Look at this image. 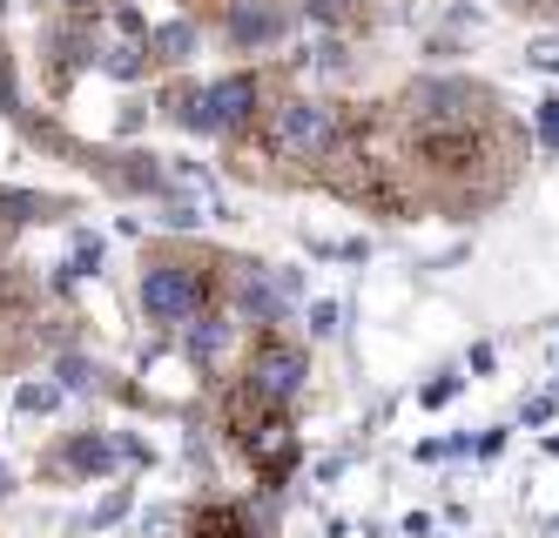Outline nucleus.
Here are the masks:
<instances>
[{
    "label": "nucleus",
    "instance_id": "8",
    "mask_svg": "<svg viewBox=\"0 0 559 538\" xmlns=\"http://www.w3.org/2000/svg\"><path fill=\"white\" fill-rule=\"evenodd\" d=\"M304 8H310L317 21H357V8H350V0H304Z\"/></svg>",
    "mask_w": 559,
    "mask_h": 538
},
{
    "label": "nucleus",
    "instance_id": "9",
    "mask_svg": "<svg viewBox=\"0 0 559 538\" xmlns=\"http://www.w3.org/2000/svg\"><path fill=\"white\" fill-rule=\"evenodd\" d=\"M48 8H68V14H88L95 0H48Z\"/></svg>",
    "mask_w": 559,
    "mask_h": 538
},
{
    "label": "nucleus",
    "instance_id": "6",
    "mask_svg": "<svg viewBox=\"0 0 559 538\" xmlns=\"http://www.w3.org/2000/svg\"><path fill=\"white\" fill-rule=\"evenodd\" d=\"M195 538H257V525H250L243 505H210L203 525H195Z\"/></svg>",
    "mask_w": 559,
    "mask_h": 538
},
{
    "label": "nucleus",
    "instance_id": "4",
    "mask_svg": "<svg viewBox=\"0 0 559 538\" xmlns=\"http://www.w3.org/2000/svg\"><path fill=\"white\" fill-rule=\"evenodd\" d=\"M257 115H263V81L257 74H223V81H210V88H195L182 101V121L195 135H243Z\"/></svg>",
    "mask_w": 559,
    "mask_h": 538
},
{
    "label": "nucleus",
    "instance_id": "7",
    "mask_svg": "<svg viewBox=\"0 0 559 538\" xmlns=\"http://www.w3.org/2000/svg\"><path fill=\"white\" fill-rule=\"evenodd\" d=\"M155 48H163V61H182L195 48V34L189 27H163V34H155Z\"/></svg>",
    "mask_w": 559,
    "mask_h": 538
},
{
    "label": "nucleus",
    "instance_id": "10",
    "mask_svg": "<svg viewBox=\"0 0 559 538\" xmlns=\"http://www.w3.org/2000/svg\"><path fill=\"white\" fill-rule=\"evenodd\" d=\"M506 8H519V14H526V8H539V0H506Z\"/></svg>",
    "mask_w": 559,
    "mask_h": 538
},
{
    "label": "nucleus",
    "instance_id": "2",
    "mask_svg": "<svg viewBox=\"0 0 559 538\" xmlns=\"http://www.w3.org/2000/svg\"><path fill=\"white\" fill-rule=\"evenodd\" d=\"M216 297V270L210 256H195V250H155L142 263V310L148 323H189V316H203V303Z\"/></svg>",
    "mask_w": 559,
    "mask_h": 538
},
{
    "label": "nucleus",
    "instance_id": "3",
    "mask_svg": "<svg viewBox=\"0 0 559 538\" xmlns=\"http://www.w3.org/2000/svg\"><path fill=\"white\" fill-rule=\"evenodd\" d=\"M304 378H310V357L290 344V337H257L250 363H243V384H236V397L257 404V410H290L304 397Z\"/></svg>",
    "mask_w": 559,
    "mask_h": 538
},
{
    "label": "nucleus",
    "instance_id": "5",
    "mask_svg": "<svg viewBox=\"0 0 559 538\" xmlns=\"http://www.w3.org/2000/svg\"><path fill=\"white\" fill-rule=\"evenodd\" d=\"M284 34V14L270 8V0H236L229 8V40L236 48H263V40Z\"/></svg>",
    "mask_w": 559,
    "mask_h": 538
},
{
    "label": "nucleus",
    "instance_id": "1",
    "mask_svg": "<svg viewBox=\"0 0 559 538\" xmlns=\"http://www.w3.org/2000/svg\"><path fill=\"white\" fill-rule=\"evenodd\" d=\"M344 135V115L331 101H317V95H290V101H276L257 115V148L270 162H284L290 176H317L324 169V155L337 148Z\"/></svg>",
    "mask_w": 559,
    "mask_h": 538
}]
</instances>
